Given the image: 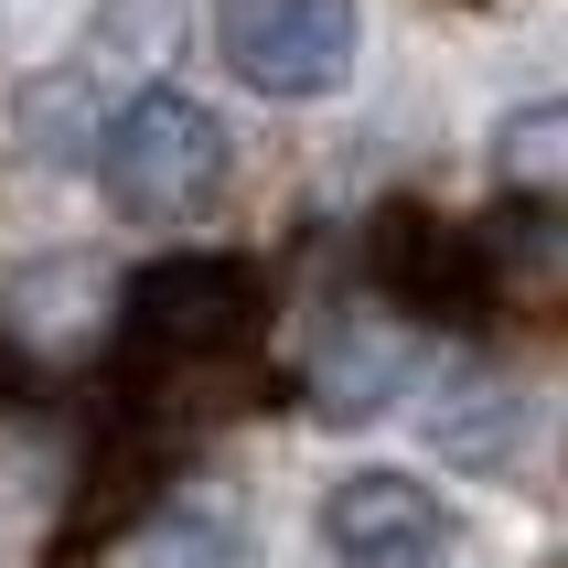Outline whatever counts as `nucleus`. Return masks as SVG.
Here are the masks:
<instances>
[{
  "instance_id": "2",
  "label": "nucleus",
  "mask_w": 568,
  "mask_h": 568,
  "mask_svg": "<svg viewBox=\"0 0 568 568\" xmlns=\"http://www.w3.org/2000/svg\"><path fill=\"white\" fill-rule=\"evenodd\" d=\"M354 43H365L354 0H215V54H225V75L257 87V97H280V108L333 97L354 75Z\"/></svg>"
},
{
  "instance_id": "5",
  "label": "nucleus",
  "mask_w": 568,
  "mask_h": 568,
  "mask_svg": "<svg viewBox=\"0 0 568 568\" xmlns=\"http://www.w3.org/2000/svg\"><path fill=\"white\" fill-rule=\"evenodd\" d=\"M376 268H386V290H397V312H440V322L483 312V247L450 215H418V204L376 215Z\"/></svg>"
},
{
  "instance_id": "9",
  "label": "nucleus",
  "mask_w": 568,
  "mask_h": 568,
  "mask_svg": "<svg viewBox=\"0 0 568 568\" xmlns=\"http://www.w3.org/2000/svg\"><path fill=\"white\" fill-rule=\"evenodd\" d=\"M129 568H247V526H225V515H161V526H140Z\"/></svg>"
},
{
  "instance_id": "7",
  "label": "nucleus",
  "mask_w": 568,
  "mask_h": 568,
  "mask_svg": "<svg viewBox=\"0 0 568 568\" xmlns=\"http://www.w3.org/2000/svg\"><path fill=\"white\" fill-rule=\"evenodd\" d=\"M440 397H450V408H429V440H440L450 462H505V450H515V429H526V397H515L505 376H473V365H462Z\"/></svg>"
},
{
  "instance_id": "1",
  "label": "nucleus",
  "mask_w": 568,
  "mask_h": 568,
  "mask_svg": "<svg viewBox=\"0 0 568 568\" xmlns=\"http://www.w3.org/2000/svg\"><path fill=\"white\" fill-rule=\"evenodd\" d=\"M97 183L129 225H193L225 193V119L193 97L151 87L97 129Z\"/></svg>"
},
{
  "instance_id": "8",
  "label": "nucleus",
  "mask_w": 568,
  "mask_h": 568,
  "mask_svg": "<svg viewBox=\"0 0 568 568\" xmlns=\"http://www.w3.org/2000/svg\"><path fill=\"white\" fill-rule=\"evenodd\" d=\"M494 183L515 193V204H558L568 193V108H515L505 129H494Z\"/></svg>"
},
{
  "instance_id": "6",
  "label": "nucleus",
  "mask_w": 568,
  "mask_h": 568,
  "mask_svg": "<svg viewBox=\"0 0 568 568\" xmlns=\"http://www.w3.org/2000/svg\"><path fill=\"white\" fill-rule=\"evenodd\" d=\"M312 397H322V418H376L386 397H397V333L354 312L344 333H333V354L312 365Z\"/></svg>"
},
{
  "instance_id": "3",
  "label": "nucleus",
  "mask_w": 568,
  "mask_h": 568,
  "mask_svg": "<svg viewBox=\"0 0 568 568\" xmlns=\"http://www.w3.org/2000/svg\"><path fill=\"white\" fill-rule=\"evenodd\" d=\"M257 333V280L236 257H151L140 280H129V344L151 354V365H204V354L247 344Z\"/></svg>"
},
{
  "instance_id": "4",
  "label": "nucleus",
  "mask_w": 568,
  "mask_h": 568,
  "mask_svg": "<svg viewBox=\"0 0 568 568\" xmlns=\"http://www.w3.org/2000/svg\"><path fill=\"white\" fill-rule=\"evenodd\" d=\"M322 537H333V568H429L450 547V505L408 473H344L322 505Z\"/></svg>"
}]
</instances>
